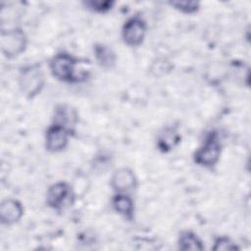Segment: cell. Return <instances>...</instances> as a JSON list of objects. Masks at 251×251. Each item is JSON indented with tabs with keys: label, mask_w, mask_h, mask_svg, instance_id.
Masks as SVG:
<instances>
[{
	"label": "cell",
	"mask_w": 251,
	"mask_h": 251,
	"mask_svg": "<svg viewBox=\"0 0 251 251\" xmlns=\"http://www.w3.org/2000/svg\"><path fill=\"white\" fill-rule=\"evenodd\" d=\"M81 59L75 54L61 50L56 52L48 62V70L52 77L62 83L78 84L89 78L88 70H80Z\"/></svg>",
	"instance_id": "obj_1"
},
{
	"label": "cell",
	"mask_w": 251,
	"mask_h": 251,
	"mask_svg": "<svg viewBox=\"0 0 251 251\" xmlns=\"http://www.w3.org/2000/svg\"><path fill=\"white\" fill-rule=\"evenodd\" d=\"M46 75L39 63L25 64L18 70L17 85L26 100L38 97L46 86Z\"/></svg>",
	"instance_id": "obj_2"
},
{
	"label": "cell",
	"mask_w": 251,
	"mask_h": 251,
	"mask_svg": "<svg viewBox=\"0 0 251 251\" xmlns=\"http://www.w3.org/2000/svg\"><path fill=\"white\" fill-rule=\"evenodd\" d=\"M224 144L217 129H210L205 134L192 155L193 163L206 170H213L221 161Z\"/></svg>",
	"instance_id": "obj_3"
},
{
	"label": "cell",
	"mask_w": 251,
	"mask_h": 251,
	"mask_svg": "<svg viewBox=\"0 0 251 251\" xmlns=\"http://www.w3.org/2000/svg\"><path fill=\"white\" fill-rule=\"evenodd\" d=\"M29 38L26 31L19 25L1 28L0 50L7 60H14L22 56L27 49Z\"/></svg>",
	"instance_id": "obj_4"
},
{
	"label": "cell",
	"mask_w": 251,
	"mask_h": 251,
	"mask_svg": "<svg viewBox=\"0 0 251 251\" xmlns=\"http://www.w3.org/2000/svg\"><path fill=\"white\" fill-rule=\"evenodd\" d=\"M76 200V192L73 184L67 180L51 183L45 192V204L55 213H63L71 208Z\"/></svg>",
	"instance_id": "obj_5"
},
{
	"label": "cell",
	"mask_w": 251,
	"mask_h": 251,
	"mask_svg": "<svg viewBox=\"0 0 251 251\" xmlns=\"http://www.w3.org/2000/svg\"><path fill=\"white\" fill-rule=\"evenodd\" d=\"M148 24L140 14H134L125 20L121 27V39L129 48L140 47L147 36Z\"/></svg>",
	"instance_id": "obj_6"
},
{
	"label": "cell",
	"mask_w": 251,
	"mask_h": 251,
	"mask_svg": "<svg viewBox=\"0 0 251 251\" xmlns=\"http://www.w3.org/2000/svg\"><path fill=\"white\" fill-rule=\"evenodd\" d=\"M74 136L75 134L68 128L51 122L44 131V149L50 154L62 153L68 148L71 138Z\"/></svg>",
	"instance_id": "obj_7"
},
{
	"label": "cell",
	"mask_w": 251,
	"mask_h": 251,
	"mask_svg": "<svg viewBox=\"0 0 251 251\" xmlns=\"http://www.w3.org/2000/svg\"><path fill=\"white\" fill-rule=\"evenodd\" d=\"M109 185L113 193H126L133 195L138 189L139 180L133 169L127 166H122L111 173Z\"/></svg>",
	"instance_id": "obj_8"
},
{
	"label": "cell",
	"mask_w": 251,
	"mask_h": 251,
	"mask_svg": "<svg viewBox=\"0 0 251 251\" xmlns=\"http://www.w3.org/2000/svg\"><path fill=\"white\" fill-rule=\"evenodd\" d=\"M182 135L179 126L168 124L161 127L155 137V147L162 154H169L176 149L181 143Z\"/></svg>",
	"instance_id": "obj_9"
},
{
	"label": "cell",
	"mask_w": 251,
	"mask_h": 251,
	"mask_svg": "<svg viewBox=\"0 0 251 251\" xmlns=\"http://www.w3.org/2000/svg\"><path fill=\"white\" fill-rule=\"evenodd\" d=\"M51 122L63 126L75 134L79 124V113L75 107L69 103H58L53 108Z\"/></svg>",
	"instance_id": "obj_10"
},
{
	"label": "cell",
	"mask_w": 251,
	"mask_h": 251,
	"mask_svg": "<svg viewBox=\"0 0 251 251\" xmlns=\"http://www.w3.org/2000/svg\"><path fill=\"white\" fill-rule=\"evenodd\" d=\"M25 215L23 202L14 197H8L0 204V224L3 226L11 227L21 222Z\"/></svg>",
	"instance_id": "obj_11"
},
{
	"label": "cell",
	"mask_w": 251,
	"mask_h": 251,
	"mask_svg": "<svg viewBox=\"0 0 251 251\" xmlns=\"http://www.w3.org/2000/svg\"><path fill=\"white\" fill-rule=\"evenodd\" d=\"M112 210L123 220L133 222L136 214V206L133 195L126 193H113L110 199Z\"/></svg>",
	"instance_id": "obj_12"
},
{
	"label": "cell",
	"mask_w": 251,
	"mask_h": 251,
	"mask_svg": "<svg viewBox=\"0 0 251 251\" xmlns=\"http://www.w3.org/2000/svg\"><path fill=\"white\" fill-rule=\"evenodd\" d=\"M92 55L95 64L104 71H112L118 64V54L114 48L101 41L92 44Z\"/></svg>",
	"instance_id": "obj_13"
},
{
	"label": "cell",
	"mask_w": 251,
	"mask_h": 251,
	"mask_svg": "<svg viewBox=\"0 0 251 251\" xmlns=\"http://www.w3.org/2000/svg\"><path fill=\"white\" fill-rule=\"evenodd\" d=\"M176 248L181 251H202L205 249V244L194 230L182 229L176 237Z\"/></svg>",
	"instance_id": "obj_14"
},
{
	"label": "cell",
	"mask_w": 251,
	"mask_h": 251,
	"mask_svg": "<svg viewBox=\"0 0 251 251\" xmlns=\"http://www.w3.org/2000/svg\"><path fill=\"white\" fill-rule=\"evenodd\" d=\"M117 2L114 0H84L80 2L82 8L86 11L97 14V15H106L113 11Z\"/></svg>",
	"instance_id": "obj_15"
},
{
	"label": "cell",
	"mask_w": 251,
	"mask_h": 251,
	"mask_svg": "<svg viewBox=\"0 0 251 251\" xmlns=\"http://www.w3.org/2000/svg\"><path fill=\"white\" fill-rule=\"evenodd\" d=\"M168 5L175 11L186 16L195 15L201 10V3L197 1H169Z\"/></svg>",
	"instance_id": "obj_16"
},
{
	"label": "cell",
	"mask_w": 251,
	"mask_h": 251,
	"mask_svg": "<svg viewBox=\"0 0 251 251\" xmlns=\"http://www.w3.org/2000/svg\"><path fill=\"white\" fill-rule=\"evenodd\" d=\"M211 249L213 251H238L240 246L232 237L222 234L214 238Z\"/></svg>",
	"instance_id": "obj_17"
}]
</instances>
